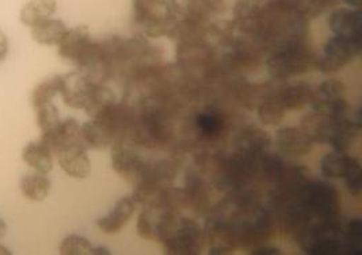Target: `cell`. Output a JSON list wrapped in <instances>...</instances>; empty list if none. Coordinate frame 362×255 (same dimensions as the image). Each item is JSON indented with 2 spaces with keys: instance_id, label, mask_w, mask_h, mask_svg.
Here are the masks:
<instances>
[{
  "instance_id": "484cf974",
  "label": "cell",
  "mask_w": 362,
  "mask_h": 255,
  "mask_svg": "<svg viewBox=\"0 0 362 255\" xmlns=\"http://www.w3.org/2000/svg\"><path fill=\"white\" fill-rule=\"evenodd\" d=\"M52 154L53 153L50 151L49 147L42 142H32L25 146L22 151V158L35 172L47 175L53 169Z\"/></svg>"
},
{
  "instance_id": "5b68a950",
  "label": "cell",
  "mask_w": 362,
  "mask_h": 255,
  "mask_svg": "<svg viewBox=\"0 0 362 255\" xmlns=\"http://www.w3.org/2000/svg\"><path fill=\"white\" fill-rule=\"evenodd\" d=\"M362 41L335 35L326 42L323 53L316 56V69L322 73H335L361 54Z\"/></svg>"
},
{
  "instance_id": "9c48e42d",
  "label": "cell",
  "mask_w": 362,
  "mask_h": 255,
  "mask_svg": "<svg viewBox=\"0 0 362 255\" xmlns=\"http://www.w3.org/2000/svg\"><path fill=\"white\" fill-rule=\"evenodd\" d=\"M143 165L144 160L132 150L128 142L115 141L112 149V166L118 175L134 184Z\"/></svg>"
},
{
  "instance_id": "ab89813d",
  "label": "cell",
  "mask_w": 362,
  "mask_h": 255,
  "mask_svg": "<svg viewBox=\"0 0 362 255\" xmlns=\"http://www.w3.org/2000/svg\"><path fill=\"white\" fill-rule=\"evenodd\" d=\"M346 187H347V191L350 192L353 196L358 197L361 196L362 192V170L361 165H360V161L357 160L356 157H353L351 163H350V168L347 170L345 177Z\"/></svg>"
},
{
  "instance_id": "7c38bea8",
  "label": "cell",
  "mask_w": 362,
  "mask_h": 255,
  "mask_svg": "<svg viewBox=\"0 0 362 255\" xmlns=\"http://www.w3.org/2000/svg\"><path fill=\"white\" fill-rule=\"evenodd\" d=\"M329 26L335 35L362 41V14L358 8H337L329 16Z\"/></svg>"
},
{
  "instance_id": "4316f807",
  "label": "cell",
  "mask_w": 362,
  "mask_h": 255,
  "mask_svg": "<svg viewBox=\"0 0 362 255\" xmlns=\"http://www.w3.org/2000/svg\"><path fill=\"white\" fill-rule=\"evenodd\" d=\"M66 32V26L63 20L49 18L32 27V37L40 45L53 46V45H59Z\"/></svg>"
},
{
  "instance_id": "7dc6e473",
  "label": "cell",
  "mask_w": 362,
  "mask_h": 255,
  "mask_svg": "<svg viewBox=\"0 0 362 255\" xmlns=\"http://www.w3.org/2000/svg\"><path fill=\"white\" fill-rule=\"evenodd\" d=\"M347 6L353 7V8H358L360 7V3L361 0H344Z\"/></svg>"
},
{
  "instance_id": "f546056e",
  "label": "cell",
  "mask_w": 362,
  "mask_h": 255,
  "mask_svg": "<svg viewBox=\"0 0 362 255\" xmlns=\"http://www.w3.org/2000/svg\"><path fill=\"white\" fill-rule=\"evenodd\" d=\"M152 207L162 208L171 213H181L182 211L190 207V199L185 188H175L171 185L162 191L158 203Z\"/></svg>"
},
{
  "instance_id": "f6af8a7d",
  "label": "cell",
  "mask_w": 362,
  "mask_h": 255,
  "mask_svg": "<svg viewBox=\"0 0 362 255\" xmlns=\"http://www.w3.org/2000/svg\"><path fill=\"white\" fill-rule=\"evenodd\" d=\"M91 254L99 255V254H105L109 255L110 254V251L106 249V247H97V249H94L93 247V251H91Z\"/></svg>"
},
{
  "instance_id": "f35d334b",
  "label": "cell",
  "mask_w": 362,
  "mask_h": 255,
  "mask_svg": "<svg viewBox=\"0 0 362 255\" xmlns=\"http://www.w3.org/2000/svg\"><path fill=\"white\" fill-rule=\"evenodd\" d=\"M346 87L342 81L329 79L323 81L317 89L313 91V100H335L344 97Z\"/></svg>"
},
{
  "instance_id": "836d02e7",
  "label": "cell",
  "mask_w": 362,
  "mask_h": 255,
  "mask_svg": "<svg viewBox=\"0 0 362 255\" xmlns=\"http://www.w3.org/2000/svg\"><path fill=\"white\" fill-rule=\"evenodd\" d=\"M347 254L362 253V222L360 218H351L344 228Z\"/></svg>"
},
{
  "instance_id": "d6986e66",
  "label": "cell",
  "mask_w": 362,
  "mask_h": 255,
  "mask_svg": "<svg viewBox=\"0 0 362 255\" xmlns=\"http://www.w3.org/2000/svg\"><path fill=\"white\" fill-rule=\"evenodd\" d=\"M41 142L49 147L54 154L59 149L72 144H83L81 139V126L75 119H66L60 123L53 132L42 134Z\"/></svg>"
},
{
  "instance_id": "b9f144b4",
  "label": "cell",
  "mask_w": 362,
  "mask_h": 255,
  "mask_svg": "<svg viewBox=\"0 0 362 255\" xmlns=\"http://www.w3.org/2000/svg\"><path fill=\"white\" fill-rule=\"evenodd\" d=\"M252 255H279L281 254L280 249L272 247V246H254L251 250Z\"/></svg>"
},
{
  "instance_id": "44dd1931",
  "label": "cell",
  "mask_w": 362,
  "mask_h": 255,
  "mask_svg": "<svg viewBox=\"0 0 362 255\" xmlns=\"http://www.w3.org/2000/svg\"><path fill=\"white\" fill-rule=\"evenodd\" d=\"M270 144L272 138L266 131L250 126L239 134L236 139V151L250 156H259L270 149Z\"/></svg>"
},
{
  "instance_id": "d6a6232c",
  "label": "cell",
  "mask_w": 362,
  "mask_h": 255,
  "mask_svg": "<svg viewBox=\"0 0 362 255\" xmlns=\"http://www.w3.org/2000/svg\"><path fill=\"white\" fill-rule=\"evenodd\" d=\"M59 92H60V76L50 77L35 87L33 94L30 96V103L37 108L40 106L50 103V100Z\"/></svg>"
},
{
  "instance_id": "bcb514c9",
  "label": "cell",
  "mask_w": 362,
  "mask_h": 255,
  "mask_svg": "<svg viewBox=\"0 0 362 255\" xmlns=\"http://www.w3.org/2000/svg\"><path fill=\"white\" fill-rule=\"evenodd\" d=\"M6 232H7V224L3 219H0V240L6 235Z\"/></svg>"
},
{
  "instance_id": "52a82bcc",
  "label": "cell",
  "mask_w": 362,
  "mask_h": 255,
  "mask_svg": "<svg viewBox=\"0 0 362 255\" xmlns=\"http://www.w3.org/2000/svg\"><path fill=\"white\" fill-rule=\"evenodd\" d=\"M74 63L78 66V72L94 85L113 79L112 68L100 44L90 42Z\"/></svg>"
},
{
  "instance_id": "6da1fadb",
  "label": "cell",
  "mask_w": 362,
  "mask_h": 255,
  "mask_svg": "<svg viewBox=\"0 0 362 255\" xmlns=\"http://www.w3.org/2000/svg\"><path fill=\"white\" fill-rule=\"evenodd\" d=\"M182 161V154L171 156L165 160L144 161L139 177L134 181V203H139L144 207L155 206L162 191L174 184Z\"/></svg>"
},
{
  "instance_id": "603a6c76",
  "label": "cell",
  "mask_w": 362,
  "mask_h": 255,
  "mask_svg": "<svg viewBox=\"0 0 362 255\" xmlns=\"http://www.w3.org/2000/svg\"><path fill=\"white\" fill-rule=\"evenodd\" d=\"M171 213L159 207H144L137 219V232L143 240H158L165 215Z\"/></svg>"
},
{
  "instance_id": "ba28073f",
  "label": "cell",
  "mask_w": 362,
  "mask_h": 255,
  "mask_svg": "<svg viewBox=\"0 0 362 255\" xmlns=\"http://www.w3.org/2000/svg\"><path fill=\"white\" fill-rule=\"evenodd\" d=\"M204 237L209 243V254H232L236 250L230 225L220 211H216L206 220Z\"/></svg>"
},
{
  "instance_id": "ffe728a7",
  "label": "cell",
  "mask_w": 362,
  "mask_h": 255,
  "mask_svg": "<svg viewBox=\"0 0 362 255\" xmlns=\"http://www.w3.org/2000/svg\"><path fill=\"white\" fill-rule=\"evenodd\" d=\"M115 106V94L105 84L93 85L87 103L84 106L86 113L93 119H103Z\"/></svg>"
},
{
  "instance_id": "681fc988",
  "label": "cell",
  "mask_w": 362,
  "mask_h": 255,
  "mask_svg": "<svg viewBox=\"0 0 362 255\" xmlns=\"http://www.w3.org/2000/svg\"><path fill=\"white\" fill-rule=\"evenodd\" d=\"M329 1L331 3V4H332V6H335V4H337L339 0H329Z\"/></svg>"
},
{
  "instance_id": "cb8c5ba5",
  "label": "cell",
  "mask_w": 362,
  "mask_h": 255,
  "mask_svg": "<svg viewBox=\"0 0 362 255\" xmlns=\"http://www.w3.org/2000/svg\"><path fill=\"white\" fill-rule=\"evenodd\" d=\"M57 10L56 0H30L21 10V22L25 26L34 27L35 25L49 19Z\"/></svg>"
},
{
  "instance_id": "f1b7e54d",
  "label": "cell",
  "mask_w": 362,
  "mask_h": 255,
  "mask_svg": "<svg viewBox=\"0 0 362 255\" xmlns=\"http://www.w3.org/2000/svg\"><path fill=\"white\" fill-rule=\"evenodd\" d=\"M360 130H361V125H358L354 119H349L345 116L339 120L329 144H332V147L337 151L346 153L353 147Z\"/></svg>"
},
{
  "instance_id": "4dcf8cb0",
  "label": "cell",
  "mask_w": 362,
  "mask_h": 255,
  "mask_svg": "<svg viewBox=\"0 0 362 255\" xmlns=\"http://www.w3.org/2000/svg\"><path fill=\"white\" fill-rule=\"evenodd\" d=\"M353 160V156H349L342 151H332L327 153L320 160V172L326 178H344L350 163Z\"/></svg>"
},
{
  "instance_id": "c3c4849f",
  "label": "cell",
  "mask_w": 362,
  "mask_h": 255,
  "mask_svg": "<svg viewBox=\"0 0 362 255\" xmlns=\"http://www.w3.org/2000/svg\"><path fill=\"white\" fill-rule=\"evenodd\" d=\"M11 254V251L8 250V249H6L4 246H1L0 244V255H10Z\"/></svg>"
},
{
  "instance_id": "2e32d148",
  "label": "cell",
  "mask_w": 362,
  "mask_h": 255,
  "mask_svg": "<svg viewBox=\"0 0 362 255\" xmlns=\"http://www.w3.org/2000/svg\"><path fill=\"white\" fill-rule=\"evenodd\" d=\"M136 211V203L131 197H122L115 203V208L109 215L98 219L97 225L99 230L107 235L118 234L128 222L132 219Z\"/></svg>"
},
{
  "instance_id": "277c9868",
  "label": "cell",
  "mask_w": 362,
  "mask_h": 255,
  "mask_svg": "<svg viewBox=\"0 0 362 255\" xmlns=\"http://www.w3.org/2000/svg\"><path fill=\"white\" fill-rule=\"evenodd\" d=\"M266 65L274 80H285L310 72L316 66V54L308 42H300L272 51Z\"/></svg>"
},
{
  "instance_id": "8d00e7d4",
  "label": "cell",
  "mask_w": 362,
  "mask_h": 255,
  "mask_svg": "<svg viewBox=\"0 0 362 255\" xmlns=\"http://www.w3.org/2000/svg\"><path fill=\"white\" fill-rule=\"evenodd\" d=\"M311 106L313 111L327 113L334 118H345L349 110L345 97L335 99V100H313Z\"/></svg>"
},
{
  "instance_id": "30bf717a",
  "label": "cell",
  "mask_w": 362,
  "mask_h": 255,
  "mask_svg": "<svg viewBox=\"0 0 362 255\" xmlns=\"http://www.w3.org/2000/svg\"><path fill=\"white\" fill-rule=\"evenodd\" d=\"M56 157L62 169L74 178H86L91 172V162L87 156V147L83 144H72L59 149Z\"/></svg>"
},
{
  "instance_id": "1f68e13d",
  "label": "cell",
  "mask_w": 362,
  "mask_h": 255,
  "mask_svg": "<svg viewBox=\"0 0 362 255\" xmlns=\"http://www.w3.org/2000/svg\"><path fill=\"white\" fill-rule=\"evenodd\" d=\"M170 3L177 19L208 23L211 18V14L205 10L201 0H171Z\"/></svg>"
},
{
  "instance_id": "8fae6325",
  "label": "cell",
  "mask_w": 362,
  "mask_h": 255,
  "mask_svg": "<svg viewBox=\"0 0 362 255\" xmlns=\"http://www.w3.org/2000/svg\"><path fill=\"white\" fill-rule=\"evenodd\" d=\"M341 119L313 111L301 119V130L313 144H329Z\"/></svg>"
},
{
  "instance_id": "83f0119b",
  "label": "cell",
  "mask_w": 362,
  "mask_h": 255,
  "mask_svg": "<svg viewBox=\"0 0 362 255\" xmlns=\"http://www.w3.org/2000/svg\"><path fill=\"white\" fill-rule=\"evenodd\" d=\"M21 191L32 201H44L49 194L50 182L49 178L44 173L35 172L25 175L19 182Z\"/></svg>"
},
{
  "instance_id": "7402d4cb",
  "label": "cell",
  "mask_w": 362,
  "mask_h": 255,
  "mask_svg": "<svg viewBox=\"0 0 362 255\" xmlns=\"http://www.w3.org/2000/svg\"><path fill=\"white\" fill-rule=\"evenodd\" d=\"M90 30L87 26H76L71 30H66L62 41L59 42V54L69 60L75 61L84 48L90 44Z\"/></svg>"
},
{
  "instance_id": "60d3db41",
  "label": "cell",
  "mask_w": 362,
  "mask_h": 255,
  "mask_svg": "<svg viewBox=\"0 0 362 255\" xmlns=\"http://www.w3.org/2000/svg\"><path fill=\"white\" fill-rule=\"evenodd\" d=\"M202 6L211 15H218L223 14L227 8L226 0H201Z\"/></svg>"
},
{
  "instance_id": "e575fe53",
  "label": "cell",
  "mask_w": 362,
  "mask_h": 255,
  "mask_svg": "<svg viewBox=\"0 0 362 255\" xmlns=\"http://www.w3.org/2000/svg\"><path fill=\"white\" fill-rule=\"evenodd\" d=\"M285 108L273 96L258 106V116L261 122L267 126H276L284 119Z\"/></svg>"
},
{
  "instance_id": "7a4b0ae2",
  "label": "cell",
  "mask_w": 362,
  "mask_h": 255,
  "mask_svg": "<svg viewBox=\"0 0 362 255\" xmlns=\"http://www.w3.org/2000/svg\"><path fill=\"white\" fill-rule=\"evenodd\" d=\"M158 242L163 244L165 254L198 255L202 251L205 237L196 220L180 216V213H167Z\"/></svg>"
},
{
  "instance_id": "d590c367",
  "label": "cell",
  "mask_w": 362,
  "mask_h": 255,
  "mask_svg": "<svg viewBox=\"0 0 362 255\" xmlns=\"http://www.w3.org/2000/svg\"><path fill=\"white\" fill-rule=\"evenodd\" d=\"M37 123L42 134L53 132L62 123L59 110L50 103L37 107Z\"/></svg>"
},
{
  "instance_id": "5bb4252c",
  "label": "cell",
  "mask_w": 362,
  "mask_h": 255,
  "mask_svg": "<svg viewBox=\"0 0 362 255\" xmlns=\"http://www.w3.org/2000/svg\"><path fill=\"white\" fill-rule=\"evenodd\" d=\"M185 191L189 194L190 207L196 208L199 213H205L211 208V184L205 175L194 168L186 170Z\"/></svg>"
},
{
  "instance_id": "7bdbcfd3",
  "label": "cell",
  "mask_w": 362,
  "mask_h": 255,
  "mask_svg": "<svg viewBox=\"0 0 362 255\" xmlns=\"http://www.w3.org/2000/svg\"><path fill=\"white\" fill-rule=\"evenodd\" d=\"M276 3L281 6L282 8L286 10H292L300 13V7H301V0H276Z\"/></svg>"
},
{
  "instance_id": "3957f363",
  "label": "cell",
  "mask_w": 362,
  "mask_h": 255,
  "mask_svg": "<svg viewBox=\"0 0 362 255\" xmlns=\"http://www.w3.org/2000/svg\"><path fill=\"white\" fill-rule=\"evenodd\" d=\"M132 25L139 35L168 37L177 16L168 0H133Z\"/></svg>"
},
{
  "instance_id": "8992f818",
  "label": "cell",
  "mask_w": 362,
  "mask_h": 255,
  "mask_svg": "<svg viewBox=\"0 0 362 255\" xmlns=\"http://www.w3.org/2000/svg\"><path fill=\"white\" fill-rule=\"evenodd\" d=\"M228 116L217 107L208 106L196 112L190 130L199 144H217L228 132Z\"/></svg>"
},
{
  "instance_id": "4fadbf2b",
  "label": "cell",
  "mask_w": 362,
  "mask_h": 255,
  "mask_svg": "<svg viewBox=\"0 0 362 255\" xmlns=\"http://www.w3.org/2000/svg\"><path fill=\"white\" fill-rule=\"evenodd\" d=\"M94 84L88 82L79 72H71L60 76V94L68 107L84 108Z\"/></svg>"
},
{
  "instance_id": "9a60e30c",
  "label": "cell",
  "mask_w": 362,
  "mask_h": 255,
  "mask_svg": "<svg viewBox=\"0 0 362 255\" xmlns=\"http://www.w3.org/2000/svg\"><path fill=\"white\" fill-rule=\"evenodd\" d=\"M313 89L308 82L297 81L286 85H279L273 97L280 101L285 110H300L311 104Z\"/></svg>"
},
{
  "instance_id": "d4e9b609",
  "label": "cell",
  "mask_w": 362,
  "mask_h": 255,
  "mask_svg": "<svg viewBox=\"0 0 362 255\" xmlns=\"http://www.w3.org/2000/svg\"><path fill=\"white\" fill-rule=\"evenodd\" d=\"M236 25L230 20H218L206 23L204 41L212 48H230L235 39Z\"/></svg>"
},
{
  "instance_id": "74e56055",
  "label": "cell",
  "mask_w": 362,
  "mask_h": 255,
  "mask_svg": "<svg viewBox=\"0 0 362 255\" xmlns=\"http://www.w3.org/2000/svg\"><path fill=\"white\" fill-rule=\"evenodd\" d=\"M93 244L90 240L79 235H69L60 244V254L63 255H91Z\"/></svg>"
},
{
  "instance_id": "ee69618b",
  "label": "cell",
  "mask_w": 362,
  "mask_h": 255,
  "mask_svg": "<svg viewBox=\"0 0 362 255\" xmlns=\"http://www.w3.org/2000/svg\"><path fill=\"white\" fill-rule=\"evenodd\" d=\"M8 54V39L3 30H0V63L4 61V58Z\"/></svg>"
},
{
  "instance_id": "ac0fdd59",
  "label": "cell",
  "mask_w": 362,
  "mask_h": 255,
  "mask_svg": "<svg viewBox=\"0 0 362 255\" xmlns=\"http://www.w3.org/2000/svg\"><path fill=\"white\" fill-rule=\"evenodd\" d=\"M81 139L87 149H106L115 144V132L105 119H93L81 126Z\"/></svg>"
},
{
  "instance_id": "e0dca14e",
  "label": "cell",
  "mask_w": 362,
  "mask_h": 255,
  "mask_svg": "<svg viewBox=\"0 0 362 255\" xmlns=\"http://www.w3.org/2000/svg\"><path fill=\"white\" fill-rule=\"evenodd\" d=\"M276 144L284 154L307 156L313 150V142L301 128H284L277 131Z\"/></svg>"
}]
</instances>
